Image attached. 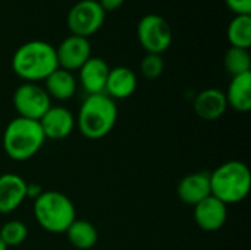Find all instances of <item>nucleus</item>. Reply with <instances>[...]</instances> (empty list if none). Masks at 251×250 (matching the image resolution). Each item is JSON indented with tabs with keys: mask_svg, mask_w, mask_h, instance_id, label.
<instances>
[{
	"mask_svg": "<svg viewBox=\"0 0 251 250\" xmlns=\"http://www.w3.org/2000/svg\"><path fill=\"white\" fill-rule=\"evenodd\" d=\"M43 187L37 183H28L26 184V199H32L35 200L41 193H43Z\"/></svg>",
	"mask_w": 251,
	"mask_h": 250,
	"instance_id": "nucleus-26",
	"label": "nucleus"
},
{
	"mask_svg": "<svg viewBox=\"0 0 251 250\" xmlns=\"http://www.w3.org/2000/svg\"><path fill=\"white\" fill-rule=\"evenodd\" d=\"M224 65L226 72L232 77L251 72V56L247 49L229 47L224 56Z\"/></svg>",
	"mask_w": 251,
	"mask_h": 250,
	"instance_id": "nucleus-21",
	"label": "nucleus"
},
{
	"mask_svg": "<svg viewBox=\"0 0 251 250\" xmlns=\"http://www.w3.org/2000/svg\"><path fill=\"white\" fill-rule=\"evenodd\" d=\"M141 75L147 80H157L165 71V60L162 55L147 53L140 62Z\"/></svg>",
	"mask_w": 251,
	"mask_h": 250,
	"instance_id": "nucleus-23",
	"label": "nucleus"
},
{
	"mask_svg": "<svg viewBox=\"0 0 251 250\" xmlns=\"http://www.w3.org/2000/svg\"><path fill=\"white\" fill-rule=\"evenodd\" d=\"M137 37L140 46L147 53L162 55L172 44V28L163 16L149 13L140 19Z\"/></svg>",
	"mask_w": 251,
	"mask_h": 250,
	"instance_id": "nucleus-6",
	"label": "nucleus"
},
{
	"mask_svg": "<svg viewBox=\"0 0 251 250\" xmlns=\"http://www.w3.org/2000/svg\"><path fill=\"white\" fill-rule=\"evenodd\" d=\"M32 214L37 224L51 234H63L76 220L74 202L57 190H44L32 200Z\"/></svg>",
	"mask_w": 251,
	"mask_h": 250,
	"instance_id": "nucleus-4",
	"label": "nucleus"
},
{
	"mask_svg": "<svg viewBox=\"0 0 251 250\" xmlns=\"http://www.w3.org/2000/svg\"><path fill=\"white\" fill-rule=\"evenodd\" d=\"M225 4L235 15H251V0H225Z\"/></svg>",
	"mask_w": 251,
	"mask_h": 250,
	"instance_id": "nucleus-24",
	"label": "nucleus"
},
{
	"mask_svg": "<svg viewBox=\"0 0 251 250\" xmlns=\"http://www.w3.org/2000/svg\"><path fill=\"white\" fill-rule=\"evenodd\" d=\"M12 103L18 116L40 121L50 109L51 99L43 85L37 83H24L15 88Z\"/></svg>",
	"mask_w": 251,
	"mask_h": 250,
	"instance_id": "nucleus-7",
	"label": "nucleus"
},
{
	"mask_svg": "<svg viewBox=\"0 0 251 250\" xmlns=\"http://www.w3.org/2000/svg\"><path fill=\"white\" fill-rule=\"evenodd\" d=\"M231 47L250 49L251 47V15H235L226 31Z\"/></svg>",
	"mask_w": 251,
	"mask_h": 250,
	"instance_id": "nucleus-20",
	"label": "nucleus"
},
{
	"mask_svg": "<svg viewBox=\"0 0 251 250\" xmlns=\"http://www.w3.org/2000/svg\"><path fill=\"white\" fill-rule=\"evenodd\" d=\"M137 85H138V78L131 68L115 66L109 71L104 94H107L115 102L125 100L135 93Z\"/></svg>",
	"mask_w": 251,
	"mask_h": 250,
	"instance_id": "nucleus-15",
	"label": "nucleus"
},
{
	"mask_svg": "<svg viewBox=\"0 0 251 250\" xmlns=\"http://www.w3.org/2000/svg\"><path fill=\"white\" fill-rule=\"evenodd\" d=\"M76 88L78 81L74 72H69L62 68H57L44 80V90L47 91L50 99L59 102H66L72 99L76 93Z\"/></svg>",
	"mask_w": 251,
	"mask_h": 250,
	"instance_id": "nucleus-17",
	"label": "nucleus"
},
{
	"mask_svg": "<svg viewBox=\"0 0 251 250\" xmlns=\"http://www.w3.org/2000/svg\"><path fill=\"white\" fill-rule=\"evenodd\" d=\"M10 65L24 83L38 84L59 68L56 47L43 40L26 41L15 50Z\"/></svg>",
	"mask_w": 251,
	"mask_h": 250,
	"instance_id": "nucleus-1",
	"label": "nucleus"
},
{
	"mask_svg": "<svg viewBox=\"0 0 251 250\" xmlns=\"http://www.w3.org/2000/svg\"><path fill=\"white\" fill-rule=\"evenodd\" d=\"M178 197L188 206H196L203 199L212 194L210 192V172H191L185 175L176 187Z\"/></svg>",
	"mask_w": 251,
	"mask_h": 250,
	"instance_id": "nucleus-14",
	"label": "nucleus"
},
{
	"mask_svg": "<svg viewBox=\"0 0 251 250\" xmlns=\"http://www.w3.org/2000/svg\"><path fill=\"white\" fill-rule=\"evenodd\" d=\"M228 106L240 113L251 111V72L232 77L225 93Z\"/></svg>",
	"mask_w": 251,
	"mask_h": 250,
	"instance_id": "nucleus-18",
	"label": "nucleus"
},
{
	"mask_svg": "<svg viewBox=\"0 0 251 250\" xmlns=\"http://www.w3.org/2000/svg\"><path fill=\"white\" fill-rule=\"evenodd\" d=\"M78 131L88 140H100L112 133L118 121V105L107 94H88L75 118Z\"/></svg>",
	"mask_w": 251,
	"mask_h": 250,
	"instance_id": "nucleus-2",
	"label": "nucleus"
},
{
	"mask_svg": "<svg viewBox=\"0 0 251 250\" xmlns=\"http://www.w3.org/2000/svg\"><path fill=\"white\" fill-rule=\"evenodd\" d=\"M46 136L38 121L16 116L3 131V150L15 162H25L34 158L44 146Z\"/></svg>",
	"mask_w": 251,
	"mask_h": 250,
	"instance_id": "nucleus-3",
	"label": "nucleus"
},
{
	"mask_svg": "<svg viewBox=\"0 0 251 250\" xmlns=\"http://www.w3.org/2000/svg\"><path fill=\"white\" fill-rule=\"evenodd\" d=\"M251 189L250 168L241 161H228L210 172L212 196L226 206L243 202Z\"/></svg>",
	"mask_w": 251,
	"mask_h": 250,
	"instance_id": "nucleus-5",
	"label": "nucleus"
},
{
	"mask_svg": "<svg viewBox=\"0 0 251 250\" xmlns=\"http://www.w3.org/2000/svg\"><path fill=\"white\" fill-rule=\"evenodd\" d=\"M56 56L59 68L75 72L91 57V44L88 38L71 34L56 47Z\"/></svg>",
	"mask_w": 251,
	"mask_h": 250,
	"instance_id": "nucleus-9",
	"label": "nucleus"
},
{
	"mask_svg": "<svg viewBox=\"0 0 251 250\" xmlns=\"http://www.w3.org/2000/svg\"><path fill=\"white\" fill-rule=\"evenodd\" d=\"M65 234L69 245L75 250H91L99 242L96 225L87 220H75Z\"/></svg>",
	"mask_w": 251,
	"mask_h": 250,
	"instance_id": "nucleus-19",
	"label": "nucleus"
},
{
	"mask_svg": "<svg viewBox=\"0 0 251 250\" xmlns=\"http://www.w3.org/2000/svg\"><path fill=\"white\" fill-rule=\"evenodd\" d=\"M109 71H110V68L104 59L91 56L78 69L76 81L81 84L82 90L87 94H100V93H104Z\"/></svg>",
	"mask_w": 251,
	"mask_h": 250,
	"instance_id": "nucleus-13",
	"label": "nucleus"
},
{
	"mask_svg": "<svg viewBox=\"0 0 251 250\" xmlns=\"http://www.w3.org/2000/svg\"><path fill=\"white\" fill-rule=\"evenodd\" d=\"M38 122L43 128L46 139L51 140H63L69 137L76 127L74 113L68 108L60 105H51Z\"/></svg>",
	"mask_w": 251,
	"mask_h": 250,
	"instance_id": "nucleus-11",
	"label": "nucleus"
},
{
	"mask_svg": "<svg viewBox=\"0 0 251 250\" xmlns=\"http://www.w3.org/2000/svg\"><path fill=\"white\" fill-rule=\"evenodd\" d=\"M106 12L97 0H79L68 13V28L71 34L88 38L104 24Z\"/></svg>",
	"mask_w": 251,
	"mask_h": 250,
	"instance_id": "nucleus-8",
	"label": "nucleus"
},
{
	"mask_svg": "<svg viewBox=\"0 0 251 250\" xmlns=\"http://www.w3.org/2000/svg\"><path fill=\"white\" fill-rule=\"evenodd\" d=\"M0 239L6 248H18L28 239V227L24 221L10 220L0 228Z\"/></svg>",
	"mask_w": 251,
	"mask_h": 250,
	"instance_id": "nucleus-22",
	"label": "nucleus"
},
{
	"mask_svg": "<svg viewBox=\"0 0 251 250\" xmlns=\"http://www.w3.org/2000/svg\"><path fill=\"white\" fill-rule=\"evenodd\" d=\"M26 181L15 172L0 175V214L15 212L26 199Z\"/></svg>",
	"mask_w": 251,
	"mask_h": 250,
	"instance_id": "nucleus-12",
	"label": "nucleus"
},
{
	"mask_svg": "<svg viewBox=\"0 0 251 250\" xmlns=\"http://www.w3.org/2000/svg\"><path fill=\"white\" fill-rule=\"evenodd\" d=\"M228 109L225 91L219 88H206L194 99V112L204 121H218Z\"/></svg>",
	"mask_w": 251,
	"mask_h": 250,
	"instance_id": "nucleus-16",
	"label": "nucleus"
},
{
	"mask_svg": "<svg viewBox=\"0 0 251 250\" xmlns=\"http://www.w3.org/2000/svg\"><path fill=\"white\" fill-rule=\"evenodd\" d=\"M0 250H7V248H6V245L1 242V239H0Z\"/></svg>",
	"mask_w": 251,
	"mask_h": 250,
	"instance_id": "nucleus-27",
	"label": "nucleus"
},
{
	"mask_svg": "<svg viewBox=\"0 0 251 250\" xmlns=\"http://www.w3.org/2000/svg\"><path fill=\"white\" fill-rule=\"evenodd\" d=\"M97 1H99V4L103 7V10H104L106 13L119 9V7L125 3V0H97Z\"/></svg>",
	"mask_w": 251,
	"mask_h": 250,
	"instance_id": "nucleus-25",
	"label": "nucleus"
},
{
	"mask_svg": "<svg viewBox=\"0 0 251 250\" xmlns=\"http://www.w3.org/2000/svg\"><path fill=\"white\" fill-rule=\"evenodd\" d=\"M194 208V221L197 227L203 231L213 233L221 230L228 221V206L216 199L215 196H209L199 202Z\"/></svg>",
	"mask_w": 251,
	"mask_h": 250,
	"instance_id": "nucleus-10",
	"label": "nucleus"
}]
</instances>
